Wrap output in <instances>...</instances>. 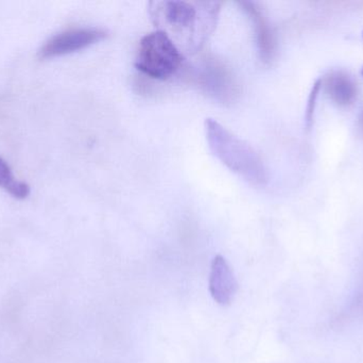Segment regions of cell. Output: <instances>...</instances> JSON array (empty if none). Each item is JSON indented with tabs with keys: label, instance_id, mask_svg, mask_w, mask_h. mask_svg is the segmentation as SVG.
Returning <instances> with one entry per match:
<instances>
[{
	"label": "cell",
	"instance_id": "obj_1",
	"mask_svg": "<svg viewBox=\"0 0 363 363\" xmlns=\"http://www.w3.org/2000/svg\"><path fill=\"white\" fill-rule=\"evenodd\" d=\"M221 2L153 1L151 21L167 34L179 49L198 53L217 27Z\"/></svg>",
	"mask_w": 363,
	"mask_h": 363
},
{
	"label": "cell",
	"instance_id": "obj_2",
	"mask_svg": "<svg viewBox=\"0 0 363 363\" xmlns=\"http://www.w3.org/2000/svg\"><path fill=\"white\" fill-rule=\"evenodd\" d=\"M205 131L211 153L228 170L252 185L267 183L264 162L253 147L213 119L205 121Z\"/></svg>",
	"mask_w": 363,
	"mask_h": 363
},
{
	"label": "cell",
	"instance_id": "obj_3",
	"mask_svg": "<svg viewBox=\"0 0 363 363\" xmlns=\"http://www.w3.org/2000/svg\"><path fill=\"white\" fill-rule=\"evenodd\" d=\"M183 53L163 31L155 30L140 40L135 66L146 76L157 80H167L183 67Z\"/></svg>",
	"mask_w": 363,
	"mask_h": 363
},
{
	"label": "cell",
	"instance_id": "obj_4",
	"mask_svg": "<svg viewBox=\"0 0 363 363\" xmlns=\"http://www.w3.org/2000/svg\"><path fill=\"white\" fill-rule=\"evenodd\" d=\"M108 33L100 28H74L66 30L52 36L40 48L38 55L42 59L61 57L87 48L100 40H104Z\"/></svg>",
	"mask_w": 363,
	"mask_h": 363
},
{
	"label": "cell",
	"instance_id": "obj_5",
	"mask_svg": "<svg viewBox=\"0 0 363 363\" xmlns=\"http://www.w3.org/2000/svg\"><path fill=\"white\" fill-rule=\"evenodd\" d=\"M208 289L213 300L221 306L232 304L238 291L236 277L223 256H215L211 260Z\"/></svg>",
	"mask_w": 363,
	"mask_h": 363
},
{
	"label": "cell",
	"instance_id": "obj_6",
	"mask_svg": "<svg viewBox=\"0 0 363 363\" xmlns=\"http://www.w3.org/2000/svg\"><path fill=\"white\" fill-rule=\"evenodd\" d=\"M238 4L253 23L260 60L267 65L272 63L277 53V40L268 19L255 2L240 1Z\"/></svg>",
	"mask_w": 363,
	"mask_h": 363
},
{
	"label": "cell",
	"instance_id": "obj_7",
	"mask_svg": "<svg viewBox=\"0 0 363 363\" xmlns=\"http://www.w3.org/2000/svg\"><path fill=\"white\" fill-rule=\"evenodd\" d=\"M322 87L332 102L340 107L353 104L357 97V85L343 72L335 70L321 80Z\"/></svg>",
	"mask_w": 363,
	"mask_h": 363
},
{
	"label": "cell",
	"instance_id": "obj_8",
	"mask_svg": "<svg viewBox=\"0 0 363 363\" xmlns=\"http://www.w3.org/2000/svg\"><path fill=\"white\" fill-rule=\"evenodd\" d=\"M202 85L218 99L226 100L234 93V85L230 80V75L223 65L215 61L206 62L201 74Z\"/></svg>",
	"mask_w": 363,
	"mask_h": 363
},
{
	"label": "cell",
	"instance_id": "obj_9",
	"mask_svg": "<svg viewBox=\"0 0 363 363\" xmlns=\"http://www.w3.org/2000/svg\"><path fill=\"white\" fill-rule=\"evenodd\" d=\"M16 181L11 172L10 166L0 158V187L4 188L9 192Z\"/></svg>",
	"mask_w": 363,
	"mask_h": 363
},
{
	"label": "cell",
	"instance_id": "obj_10",
	"mask_svg": "<svg viewBox=\"0 0 363 363\" xmlns=\"http://www.w3.org/2000/svg\"><path fill=\"white\" fill-rule=\"evenodd\" d=\"M322 83L321 80L317 81L313 85V90H311V95L308 98V104H307L306 112V121L307 126H311V121L313 119V113H315V104H317L318 95H319L320 90H321Z\"/></svg>",
	"mask_w": 363,
	"mask_h": 363
},
{
	"label": "cell",
	"instance_id": "obj_11",
	"mask_svg": "<svg viewBox=\"0 0 363 363\" xmlns=\"http://www.w3.org/2000/svg\"><path fill=\"white\" fill-rule=\"evenodd\" d=\"M359 127H360V130H362V131L363 132V112H362V114L360 115Z\"/></svg>",
	"mask_w": 363,
	"mask_h": 363
},
{
	"label": "cell",
	"instance_id": "obj_12",
	"mask_svg": "<svg viewBox=\"0 0 363 363\" xmlns=\"http://www.w3.org/2000/svg\"><path fill=\"white\" fill-rule=\"evenodd\" d=\"M362 75H363V68H362Z\"/></svg>",
	"mask_w": 363,
	"mask_h": 363
}]
</instances>
